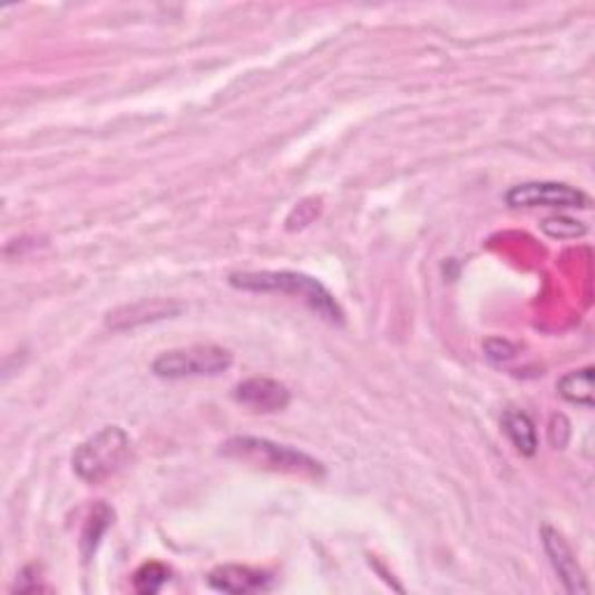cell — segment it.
<instances>
[{"label":"cell","instance_id":"6da1fadb","mask_svg":"<svg viewBox=\"0 0 595 595\" xmlns=\"http://www.w3.org/2000/svg\"><path fill=\"white\" fill-rule=\"evenodd\" d=\"M228 282L233 289H240V291L298 295L323 321L338 323V326L344 323V312L340 303L335 301V295L316 277L293 273V270H259V273H233Z\"/></svg>","mask_w":595,"mask_h":595},{"label":"cell","instance_id":"7a4b0ae2","mask_svg":"<svg viewBox=\"0 0 595 595\" xmlns=\"http://www.w3.org/2000/svg\"><path fill=\"white\" fill-rule=\"evenodd\" d=\"M222 453L228 458H235V461L250 464L263 470H273V472H284V475H298V477H310V479H321L326 475V468H323L316 458L308 456L305 451H298L286 445H277L273 440L265 438H231L228 442L222 445Z\"/></svg>","mask_w":595,"mask_h":595},{"label":"cell","instance_id":"3957f363","mask_svg":"<svg viewBox=\"0 0 595 595\" xmlns=\"http://www.w3.org/2000/svg\"><path fill=\"white\" fill-rule=\"evenodd\" d=\"M130 456V438L119 426H105L72 453V470L87 484H100L117 475Z\"/></svg>","mask_w":595,"mask_h":595},{"label":"cell","instance_id":"277c9868","mask_svg":"<svg viewBox=\"0 0 595 595\" xmlns=\"http://www.w3.org/2000/svg\"><path fill=\"white\" fill-rule=\"evenodd\" d=\"M233 365V354L224 347L194 344L186 349L164 351L152 372L164 380H186V377H216Z\"/></svg>","mask_w":595,"mask_h":595},{"label":"cell","instance_id":"5b68a950","mask_svg":"<svg viewBox=\"0 0 595 595\" xmlns=\"http://www.w3.org/2000/svg\"><path fill=\"white\" fill-rule=\"evenodd\" d=\"M505 203L514 209H586L591 205V198L582 188L563 182H524L509 188L505 194Z\"/></svg>","mask_w":595,"mask_h":595},{"label":"cell","instance_id":"8992f818","mask_svg":"<svg viewBox=\"0 0 595 595\" xmlns=\"http://www.w3.org/2000/svg\"><path fill=\"white\" fill-rule=\"evenodd\" d=\"M543 545H545V552L554 565V570H556L563 588L573 595L575 593L588 595L591 586L586 582V575L582 570V565L577 563L575 552L563 539V535L558 530H554L552 526H545L543 528Z\"/></svg>","mask_w":595,"mask_h":595},{"label":"cell","instance_id":"52a82bcc","mask_svg":"<svg viewBox=\"0 0 595 595\" xmlns=\"http://www.w3.org/2000/svg\"><path fill=\"white\" fill-rule=\"evenodd\" d=\"M207 586L231 595L259 593L273 586V575L247 565H220L207 575Z\"/></svg>","mask_w":595,"mask_h":595},{"label":"cell","instance_id":"ba28073f","mask_svg":"<svg viewBox=\"0 0 595 595\" xmlns=\"http://www.w3.org/2000/svg\"><path fill=\"white\" fill-rule=\"evenodd\" d=\"M179 312H182L179 303L160 301V298H152V301H140V303H133V305H124V308L110 312V314H107L105 323H107V329H113V331H128V329L145 326V323L173 319Z\"/></svg>","mask_w":595,"mask_h":595},{"label":"cell","instance_id":"9c48e42d","mask_svg":"<svg viewBox=\"0 0 595 595\" xmlns=\"http://www.w3.org/2000/svg\"><path fill=\"white\" fill-rule=\"evenodd\" d=\"M233 398L256 412H282L291 402L289 389L275 380H267V377H252V380L237 384Z\"/></svg>","mask_w":595,"mask_h":595},{"label":"cell","instance_id":"30bf717a","mask_svg":"<svg viewBox=\"0 0 595 595\" xmlns=\"http://www.w3.org/2000/svg\"><path fill=\"white\" fill-rule=\"evenodd\" d=\"M503 430L521 456H535L537 453V428L535 421L521 412V410H507L503 417Z\"/></svg>","mask_w":595,"mask_h":595},{"label":"cell","instance_id":"8fae6325","mask_svg":"<svg viewBox=\"0 0 595 595\" xmlns=\"http://www.w3.org/2000/svg\"><path fill=\"white\" fill-rule=\"evenodd\" d=\"M556 389H558L563 400L573 402V404H582V408L591 410L595 404V400H593V368H584V370L563 374Z\"/></svg>","mask_w":595,"mask_h":595},{"label":"cell","instance_id":"7c38bea8","mask_svg":"<svg viewBox=\"0 0 595 595\" xmlns=\"http://www.w3.org/2000/svg\"><path fill=\"white\" fill-rule=\"evenodd\" d=\"M115 521V511L113 507H107L105 503H98L91 514H89V519L85 524V530H82V539H79V549H82V556L85 560H91L98 545H100V539L103 535L107 533V528L113 526Z\"/></svg>","mask_w":595,"mask_h":595},{"label":"cell","instance_id":"4fadbf2b","mask_svg":"<svg viewBox=\"0 0 595 595\" xmlns=\"http://www.w3.org/2000/svg\"><path fill=\"white\" fill-rule=\"evenodd\" d=\"M168 582H170V567L158 560L143 563L133 575V588L143 595L158 593Z\"/></svg>","mask_w":595,"mask_h":595},{"label":"cell","instance_id":"5bb4252c","mask_svg":"<svg viewBox=\"0 0 595 595\" xmlns=\"http://www.w3.org/2000/svg\"><path fill=\"white\" fill-rule=\"evenodd\" d=\"M543 231L554 237V240H577L582 235H586V226L573 216H549V220L543 222Z\"/></svg>","mask_w":595,"mask_h":595},{"label":"cell","instance_id":"9a60e30c","mask_svg":"<svg viewBox=\"0 0 595 595\" xmlns=\"http://www.w3.org/2000/svg\"><path fill=\"white\" fill-rule=\"evenodd\" d=\"M484 349H486V357L496 363H505V361L517 357V347L507 340H489L484 344Z\"/></svg>","mask_w":595,"mask_h":595}]
</instances>
